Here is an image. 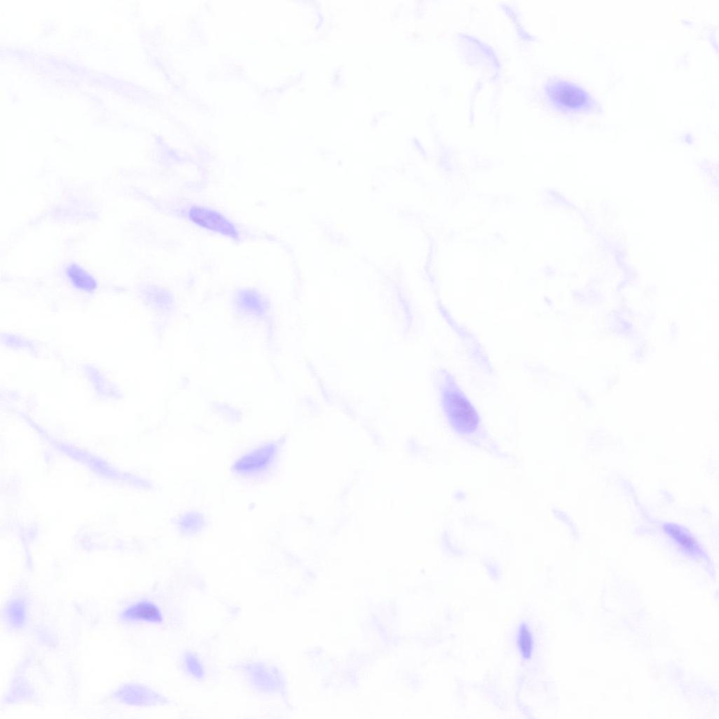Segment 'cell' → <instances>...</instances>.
Returning a JSON list of instances; mask_svg holds the SVG:
<instances>
[{
  "label": "cell",
  "instance_id": "1",
  "mask_svg": "<svg viewBox=\"0 0 719 719\" xmlns=\"http://www.w3.org/2000/svg\"><path fill=\"white\" fill-rule=\"evenodd\" d=\"M551 92L554 99L567 108L582 110L590 106V97L577 86L559 83L553 86Z\"/></svg>",
  "mask_w": 719,
  "mask_h": 719
},
{
  "label": "cell",
  "instance_id": "2",
  "mask_svg": "<svg viewBox=\"0 0 719 719\" xmlns=\"http://www.w3.org/2000/svg\"><path fill=\"white\" fill-rule=\"evenodd\" d=\"M446 401L450 414L458 424L467 428L477 424L476 412L462 395L453 391L447 396Z\"/></svg>",
  "mask_w": 719,
  "mask_h": 719
},
{
  "label": "cell",
  "instance_id": "3",
  "mask_svg": "<svg viewBox=\"0 0 719 719\" xmlns=\"http://www.w3.org/2000/svg\"><path fill=\"white\" fill-rule=\"evenodd\" d=\"M213 214V213L211 211H205V210H201L200 209H194L191 211V218L195 223L201 226L204 225V227L209 229H216L217 230L221 229L224 233L225 231L223 228L227 229L229 234L232 232V230L227 229L228 223L223 220L221 216L218 217L217 214Z\"/></svg>",
  "mask_w": 719,
  "mask_h": 719
},
{
  "label": "cell",
  "instance_id": "4",
  "mask_svg": "<svg viewBox=\"0 0 719 719\" xmlns=\"http://www.w3.org/2000/svg\"><path fill=\"white\" fill-rule=\"evenodd\" d=\"M532 645V636L528 629L524 626L520 631L519 645L522 653L525 659H528L531 656Z\"/></svg>",
  "mask_w": 719,
  "mask_h": 719
}]
</instances>
